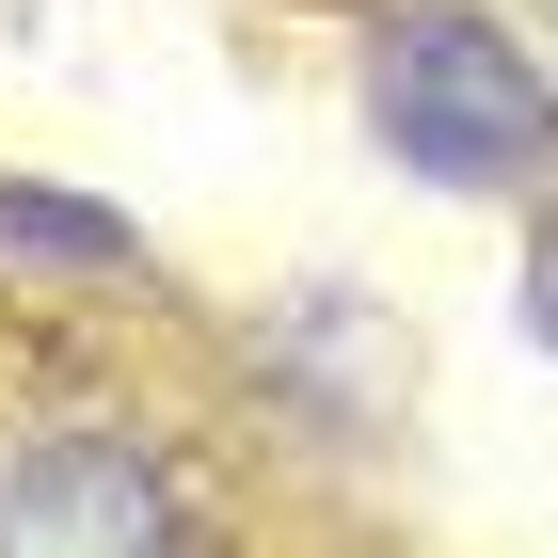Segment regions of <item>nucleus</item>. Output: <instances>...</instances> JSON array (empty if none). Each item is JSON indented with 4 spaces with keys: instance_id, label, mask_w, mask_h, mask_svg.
Instances as JSON below:
<instances>
[{
    "instance_id": "nucleus-4",
    "label": "nucleus",
    "mask_w": 558,
    "mask_h": 558,
    "mask_svg": "<svg viewBox=\"0 0 558 558\" xmlns=\"http://www.w3.org/2000/svg\"><path fill=\"white\" fill-rule=\"evenodd\" d=\"M511 319L543 336V367H558V175H543V208H526V271H511Z\"/></svg>"
},
{
    "instance_id": "nucleus-1",
    "label": "nucleus",
    "mask_w": 558,
    "mask_h": 558,
    "mask_svg": "<svg viewBox=\"0 0 558 558\" xmlns=\"http://www.w3.org/2000/svg\"><path fill=\"white\" fill-rule=\"evenodd\" d=\"M367 144L430 192H526L558 175V64L463 0H415L367 33Z\"/></svg>"
},
{
    "instance_id": "nucleus-3",
    "label": "nucleus",
    "mask_w": 558,
    "mask_h": 558,
    "mask_svg": "<svg viewBox=\"0 0 558 558\" xmlns=\"http://www.w3.org/2000/svg\"><path fill=\"white\" fill-rule=\"evenodd\" d=\"M0 256H48V271H129L144 240L112 208H81V192H16V175H0Z\"/></svg>"
},
{
    "instance_id": "nucleus-2",
    "label": "nucleus",
    "mask_w": 558,
    "mask_h": 558,
    "mask_svg": "<svg viewBox=\"0 0 558 558\" xmlns=\"http://www.w3.org/2000/svg\"><path fill=\"white\" fill-rule=\"evenodd\" d=\"M0 558H192V495L129 430H33L0 447Z\"/></svg>"
}]
</instances>
